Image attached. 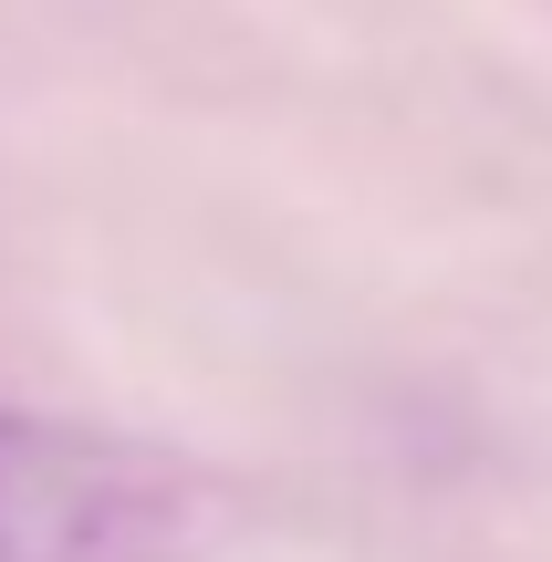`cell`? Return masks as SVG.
Wrapping results in <instances>:
<instances>
[{
	"mask_svg": "<svg viewBox=\"0 0 552 562\" xmlns=\"http://www.w3.org/2000/svg\"><path fill=\"white\" fill-rule=\"evenodd\" d=\"M219 521L178 459L0 406V562H188Z\"/></svg>",
	"mask_w": 552,
	"mask_h": 562,
	"instance_id": "cell-1",
	"label": "cell"
}]
</instances>
